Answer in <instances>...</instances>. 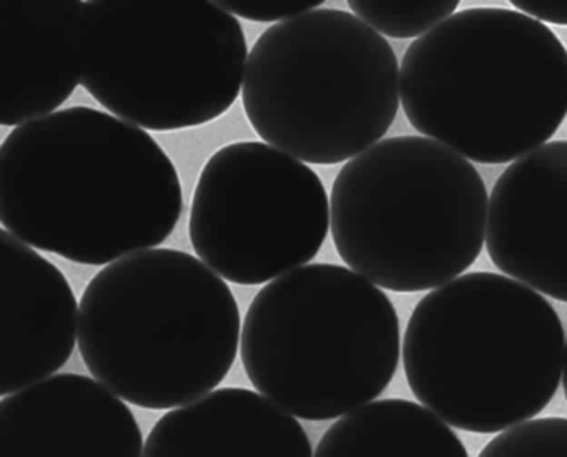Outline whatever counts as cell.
<instances>
[{
  "label": "cell",
  "mask_w": 567,
  "mask_h": 457,
  "mask_svg": "<svg viewBox=\"0 0 567 457\" xmlns=\"http://www.w3.org/2000/svg\"><path fill=\"white\" fill-rule=\"evenodd\" d=\"M184 214L172 158L91 107L12 131L0 147V224L29 247L101 267L164 243Z\"/></svg>",
  "instance_id": "cell-1"
},
{
  "label": "cell",
  "mask_w": 567,
  "mask_h": 457,
  "mask_svg": "<svg viewBox=\"0 0 567 457\" xmlns=\"http://www.w3.org/2000/svg\"><path fill=\"white\" fill-rule=\"evenodd\" d=\"M224 11L230 12L235 18L247 19L254 22L291 21L307 12L315 11L323 4L321 0H228L217 2Z\"/></svg>",
  "instance_id": "cell-18"
},
{
  "label": "cell",
  "mask_w": 567,
  "mask_h": 457,
  "mask_svg": "<svg viewBox=\"0 0 567 457\" xmlns=\"http://www.w3.org/2000/svg\"><path fill=\"white\" fill-rule=\"evenodd\" d=\"M410 124L476 164H509L567 117V49L543 22L464 9L416 39L401 62Z\"/></svg>",
  "instance_id": "cell-2"
},
{
  "label": "cell",
  "mask_w": 567,
  "mask_h": 457,
  "mask_svg": "<svg viewBox=\"0 0 567 457\" xmlns=\"http://www.w3.org/2000/svg\"><path fill=\"white\" fill-rule=\"evenodd\" d=\"M514 11L523 12L539 22L554 25H567V2H546V0H514Z\"/></svg>",
  "instance_id": "cell-19"
},
{
  "label": "cell",
  "mask_w": 567,
  "mask_h": 457,
  "mask_svg": "<svg viewBox=\"0 0 567 457\" xmlns=\"http://www.w3.org/2000/svg\"><path fill=\"white\" fill-rule=\"evenodd\" d=\"M145 456L310 457V437L287 411L244 387H224L172 409L148 434Z\"/></svg>",
  "instance_id": "cell-14"
},
{
  "label": "cell",
  "mask_w": 567,
  "mask_h": 457,
  "mask_svg": "<svg viewBox=\"0 0 567 457\" xmlns=\"http://www.w3.org/2000/svg\"><path fill=\"white\" fill-rule=\"evenodd\" d=\"M564 394H566L567 399V341H566V350H564Z\"/></svg>",
  "instance_id": "cell-20"
},
{
  "label": "cell",
  "mask_w": 567,
  "mask_h": 457,
  "mask_svg": "<svg viewBox=\"0 0 567 457\" xmlns=\"http://www.w3.org/2000/svg\"><path fill=\"white\" fill-rule=\"evenodd\" d=\"M330 204L317 172L264 142L215 152L192 198L195 253L230 283L264 284L317 257Z\"/></svg>",
  "instance_id": "cell-9"
},
{
  "label": "cell",
  "mask_w": 567,
  "mask_h": 457,
  "mask_svg": "<svg viewBox=\"0 0 567 457\" xmlns=\"http://www.w3.org/2000/svg\"><path fill=\"white\" fill-rule=\"evenodd\" d=\"M566 334L553 304L497 273L463 274L414 308L403 341L408 384L450 426L493 434L556 396Z\"/></svg>",
  "instance_id": "cell-4"
},
{
  "label": "cell",
  "mask_w": 567,
  "mask_h": 457,
  "mask_svg": "<svg viewBox=\"0 0 567 457\" xmlns=\"http://www.w3.org/2000/svg\"><path fill=\"white\" fill-rule=\"evenodd\" d=\"M400 71L386 39L357 15L315 9L258 38L241 102L267 144L305 164H343L390 131Z\"/></svg>",
  "instance_id": "cell-7"
},
{
  "label": "cell",
  "mask_w": 567,
  "mask_h": 457,
  "mask_svg": "<svg viewBox=\"0 0 567 457\" xmlns=\"http://www.w3.org/2000/svg\"><path fill=\"white\" fill-rule=\"evenodd\" d=\"M79 303L65 274L28 243L0 231V394L61 370L75 347Z\"/></svg>",
  "instance_id": "cell-12"
},
{
  "label": "cell",
  "mask_w": 567,
  "mask_h": 457,
  "mask_svg": "<svg viewBox=\"0 0 567 457\" xmlns=\"http://www.w3.org/2000/svg\"><path fill=\"white\" fill-rule=\"evenodd\" d=\"M486 248L503 273L567 303V141L536 148L497 178Z\"/></svg>",
  "instance_id": "cell-10"
},
{
  "label": "cell",
  "mask_w": 567,
  "mask_h": 457,
  "mask_svg": "<svg viewBox=\"0 0 567 457\" xmlns=\"http://www.w3.org/2000/svg\"><path fill=\"white\" fill-rule=\"evenodd\" d=\"M247 54L244 28L217 2L95 0L82 8V87L147 131L200 127L227 114Z\"/></svg>",
  "instance_id": "cell-8"
},
{
  "label": "cell",
  "mask_w": 567,
  "mask_h": 457,
  "mask_svg": "<svg viewBox=\"0 0 567 457\" xmlns=\"http://www.w3.org/2000/svg\"><path fill=\"white\" fill-rule=\"evenodd\" d=\"M240 323L218 273L185 251L157 248L92 278L79 307V347L92 376L122 399L174 409L227 377Z\"/></svg>",
  "instance_id": "cell-3"
},
{
  "label": "cell",
  "mask_w": 567,
  "mask_h": 457,
  "mask_svg": "<svg viewBox=\"0 0 567 457\" xmlns=\"http://www.w3.org/2000/svg\"><path fill=\"white\" fill-rule=\"evenodd\" d=\"M84 2H0V124H29L71 98Z\"/></svg>",
  "instance_id": "cell-13"
},
{
  "label": "cell",
  "mask_w": 567,
  "mask_h": 457,
  "mask_svg": "<svg viewBox=\"0 0 567 457\" xmlns=\"http://www.w3.org/2000/svg\"><path fill=\"white\" fill-rule=\"evenodd\" d=\"M317 456L467 457L466 447L430 407L408 399L374 401L351 411L318 443Z\"/></svg>",
  "instance_id": "cell-15"
},
{
  "label": "cell",
  "mask_w": 567,
  "mask_h": 457,
  "mask_svg": "<svg viewBox=\"0 0 567 457\" xmlns=\"http://www.w3.org/2000/svg\"><path fill=\"white\" fill-rule=\"evenodd\" d=\"M457 0L441 2H373L351 0V11L378 34L393 39L423 38L457 9Z\"/></svg>",
  "instance_id": "cell-16"
},
{
  "label": "cell",
  "mask_w": 567,
  "mask_h": 457,
  "mask_svg": "<svg viewBox=\"0 0 567 457\" xmlns=\"http://www.w3.org/2000/svg\"><path fill=\"white\" fill-rule=\"evenodd\" d=\"M480 456H567V419L524 420L520 426L491 439Z\"/></svg>",
  "instance_id": "cell-17"
},
{
  "label": "cell",
  "mask_w": 567,
  "mask_h": 457,
  "mask_svg": "<svg viewBox=\"0 0 567 457\" xmlns=\"http://www.w3.org/2000/svg\"><path fill=\"white\" fill-rule=\"evenodd\" d=\"M330 205L341 260L394 293L450 283L483 251L486 185L466 158L431 138H386L351 158Z\"/></svg>",
  "instance_id": "cell-5"
},
{
  "label": "cell",
  "mask_w": 567,
  "mask_h": 457,
  "mask_svg": "<svg viewBox=\"0 0 567 457\" xmlns=\"http://www.w3.org/2000/svg\"><path fill=\"white\" fill-rule=\"evenodd\" d=\"M131 407L82 374H58L0 403L2 456H141Z\"/></svg>",
  "instance_id": "cell-11"
},
{
  "label": "cell",
  "mask_w": 567,
  "mask_h": 457,
  "mask_svg": "<svg viewBox=\"0 0 567 457\" xmlns=\"http://www.w3.org/2000/svg\"><path fill=\"white\" fill-rule=\"evenodd\" d=\"M390 298L340 264L313 263L258 291L241 330L250 383L291 416L328 420L380 396L400 363Z\"/></svg>",
  "instance_id": "cell-6"
}]
</instances>
